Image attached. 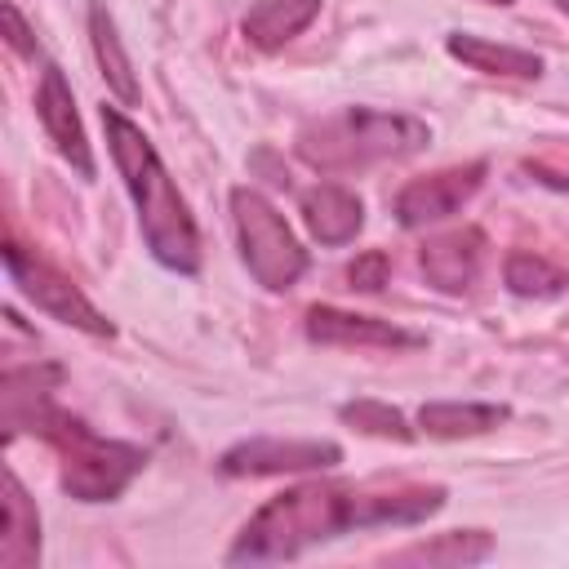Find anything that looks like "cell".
I'll list each match as a JSON object with an SVG mask.
<instances>
[{
	"mask_svg": "<svg viewBox=\"0 0 569 569\" xmlns=\"http://www.w3.org/2000/svg\"><path fill=\"white\" fill-rule=\"evenodd\" d=\"M342 462V449L333 440H276L253 436L222 449L218 471L222 476H298V471H329Z\"/></svg>",
	"mask_w": 569,
	"mask_h": 569,
	"instance_id": "obj_7",
	"label": "cell"
},
{
	"mask_svg": "<svg viewBox=\"0 0 569 569\" xmlns=\"http://www.w3.org/2000/svg\"><path fill=\"white\" fill-rule=\"evenodd\" d=\"M485 4H511V0H485Z\"/></svg>",
	"mask_w": 569,
	"mask_h": 569,
	"instance_id": "obj_24",
	"label": "cell"
},
{
	"mask_svg": "<svg viewBox=\"0 0 569 569\" xmlns=\"http://www.w3.org/2000/svg\"><path fill=\"white\" fill-rule=\"evenodd\" d=\"M89 40H93V58H98V67H102L107 89H111L120 102H138L133 62H129V53H124V44H120V31H116V22H111V13H107L102 0L89 4Z\"/></svg>",
	"mask_w": 569,
	"mask_h": 569,
	"instance_id": "obj_18",
	"label": "cell"
},
{
	"mask_svg": "<svg viewBox=\"0 0 569 569\" xmlns=\"http://www.w3.org/2000/svg\"><path fill=\"white\" fill-rule=\"evenodd\" d=\"M493 556V538L485 529H449V533H436L427 542H413L405 551H396L391 560L396 565H453V569H467V565H480Z\"/></svg>",
	"mask_w": 569,
	"mask_h": 569,
	"instance_id": "obj_19",
	"label": "cell"
},
{
	"mask_svg": "<svg viewBox=\"0 0 569 569\" xmlns=\"http://www.w3.org/2000/svg\"><path fill=\"white\" fill-rule=\"evenodd\" d=\"M62 382L58 365H27V369H4L0 378V409H4V436L31 431L36 418L53 405V391Z\"/></svg>",
	"mask_w": 569,
	"mask_h": 569,
	"instance_id": "obj_12",
	"label": "cell"
},
{
	"mask_svg": "<svg viewBox=\"0 0 569 569\" xmlns=\"http://www.w3.org/2000/svg\"><path fill=\"white\" fill-rule=\"evenodd\" d=\"M36 111H40V124L49 133V142L58 147V156L80 173V178H93V151H89V138H84V124L76 116V102H71V84L67 76L49 62L40 71V89H36Z\"/></svg>",
	"mask_w": 569,
	"mask_h": 569,
	"instance_id": "obj_10",
	"label": "cell"
},
{
	"mask_svg": "<svg viewBox=\"0 0 569 569\" xmlns=\"http://www.w3.org/2000/svg\"><path fill=\"white\" fill-rule=\"evenodd\" d=\"M480 262H485V231H476V227L431 236L418 253V267H422L427 284L440 289V293H462L480 276Z\"/></svg>",
	"mask_w": 569,
	"mask_h": 569,
	"instance_id": "obj_11",
	"label": "cell"
},
{
	"mask_svg": "<svg viewBox=\"0 0 569 569\" xmlns=\"http://www.w3.org/2000/svg\"><path fill=\"white\" fill-rule=\"evenodd\" d=\"M480 182H485V160H471V164H458V169H440V173L413 178L396 196V218H400V227H431V222L458 213L480 191Z\"/></svg>",
	"mask_w": 569,
	"mask_h": 569,
	"instance_id": "obj_8",
	"label": "cell"
},
{
	"mask_svg": "<svg viewBox=\"0 0 569 569\" xmlns=\"http://www.w3.org/2000/svg\"><path fill=\"white\" fill-rule=\"evenodd\" d=\"M307 338L320 347H378V351H413L427 347V333L378 320V316H356L342 307H311L307 311Z\"/></svg>",
	"mask_w": 569,
	"mask_h": 569,
	"instance_id": "obj_9",
	"label": "cell"
},
{
	"mask_svg": "<svg viewBox=\"0 0 569 569\" xmlns=\"http://www.w3.org/2000/svg\"><path fill=\"white\" fill-rule=\"evenodd\" d=\"M445 49L458 62H467L471 71H485V76H507V80H538L542 76V58L529 53V49H516V44H493V40L453 31L445 40Z\"/></svg>",
	"mask_w": 569,
	"mask_h": 569,
	"instance_id": "obj_16",
	"label": "cell"
},
{
	"mask_svg": "<svg viewBox=\"0 0 569 569\" xmlns=\"http://www.w3.org/2000/svg\"><path fill=\"white\" fill-rule=\"evenodd\" d=\"M302 222L320 244H347L365 227V204L338 182H320L302 196Z\"/></svg>",
	"mask_w": 569,
	"mask_h": 569,
	"instance_id": "obj_13",
	"label": "cell"
},
{
	"mask_svg": "<svg viewBox=\"0 0 569 569\" xmlns=\"http://www.w3.org/2000/svg\"><path fill=\"white\" fill-rule=\"evenodd\" d=\"M511 418L507 405H485V400H431L418 409V427L436 440H467L502 427Z\"/></svg>",
	"mask_w": 569,
	"mask_h": 569,
	"instance_id": "obj_14",
	"label": "cell"
},
{
	"mask_svg": "<svg viewBox=\"0 0 569 569\" xmlns=\"http://www.w3.org/2000/svg\"><path fill=\"white\" fill-rule=\"evenodd\" d=\"M231 222L240 236V253L244 267L253 271V280L262 289H293L298 276L307 271V249L298 244V236L289 231L284 213L258 196L253 187H236L231 191Z\"/></svg>",
	"mask_w": 569,
	"mask_h": 569,
	"instance_id": "obj_5",
	"label": "cell"
},
{
	"mask_svg": "<svg viewBox=\"0 0 569 569\" xmlns=\"http://www.w3.org/2000/svg\"><path fill=\"white\" fill-rule=\"evenodd\" d=\"M560 9H565V13H569V0H560Z\"/></svg>",
	"mask_w": 569,
	"mask_h": 569,
	"instance_id": "obj_25",
	"label": "cell"
},
{
	"mask_svg": "<svg viewBox=\"0 0 569 569\" xmlns=\"http://www.w3.org/2000/svg\"><path fill=\"white\" fill-rule=\"evenodd\" d=\"M320 13V0H258L249 13H244V40L276 53L284 49L293 36H302Z\"/></svg>",
	"mask_w": 569,
	"mask_h": 569,
	"instance_id": "obj_15",
	"label": "cell"
},
{
	"mask_svg": "<svg viewBox=\"0 0 569 569\" xmlns=\"http://www.w3.org/2000/svg\"><path fill=\"white\" fill-rule=\"evenodd\" d=\"M431 142V129L400 111H373V107H347L338 116L311 120L298 133V156L320 173H351L382 160L413 156Z\"/></svg>",
	"mask_w": 569,
	"mask_h": 569,
	"instance_id": "obj_3",
	"label": "cell"
},
{
	"mask_svg": "<svg viewBox=\"0 0 569 569\" xmlns=\"http://www.w3.org/2000/svg\"><path fill=\"white\" fill-rule=\"evenodd\" d=\"M387 271H391L387 253H382V249H369V253H360V258H356V262L347 267V280H351V289L378 293V289L387 284Z\"/></svg>",
	"mask_w": 569,
	"mask_h": 569,
	"instance_id": "obj_22",
	"label": "cell"
},
{
	"mask_svg": "<svg viewBox=\"0 0 569 569\" xmlns=\"http://www.w3.org/2000/svg\"><path fill=\"white\" fill-rule=\"evenodd\" d=\"M36 436H44L58 458H62V489L80 502H111L129 489V480L147 467V449L133 440H111L98 436L89 422H80L76 413L49 405L36 427Z\"/></svg>",
	"mask_w": 569,
	"mask_h": 569,
	"instance_id": "obj_4",
	"label": "cell"
},
{
	"mask_svg": "<svg viewBox=\"0 0 569 569\" xmlns=\"http://www.w3.org/2000/svg\"><path fill=\"white\" fill-rule=\"evenodd\" d=\"M4 271L18 284V293L36 302V311H44V316H53V320H62V325H71L80 333H93V338H111L116 333V325L80 293V284H71L53 262H44L18 236L4 240Z\"/></svg>",
	"mask_w": 569,
	"mask_h": 569,
	"instance_id": "obj_6",
	"label": "cell"
},
{
	"mask_svg": "<svg viewBox=\"0 0 569 569\" xmlns=\"http://www.w3.org/2000/svg\"><path fill=\"white\" fill-rule=\"evenodd\" d=\"M102 129H107V147H111V160L138 204V227H142V240L151 249V258L169 271H200V231H196V218L182 200V191L173 187L169 169L160 164L151 138L120 111V107H102Z\"/></svg>",
	"mask_w": 569,
	"mask_h": 569,
	"instance_id": "obj_2",
	"label": "cell"
},
{
	"mask_svg": "<svg viewBox=\"0 0 569 569\" xmlns=\"http://www.w3.org/2000/svg\"><path fill=\"white\" fill-rule=\"evenodd\" d=\"M0 13H4V31H9V44L18 49V53H36V40H31V31H27V22H22V13H18V4L13 0H4L0 4Z\"/></svg>",
	"mask_w": 569,
	"mask_h": 569,
	"instance_id": "obj_23",
	"label": "cell"
},
{
	"mask_svg": "<svg viewBox=\"0 0 569 569\" xmlns=\"http://www.w3.org/2000/svg\"><path fill=\"white\" fill-rule=\"evenodd\" d=\"M40 556V516L13 471H4V538H0V565L27 569Z\"/></svg>",
	"mask_w": 569,
	"mask_h": 569,
	"instance_id": "obj_17",
	"label": "cell"
},
{
	"mask_svg": "<svg viewBox=\"0 0 569 569\" xmlns=\"http://www.w3.org/2000/svg\"><path fill=\"white\" fill-rule=\"evenodd\" d=\"M502 280H507V289H511V293H520V298H556V293L569 284L565 267H556L551 258H542V253H529V249H516V253H507Z\"/></svg>",
	"mask_w": 569,
	"mask_h": 569,
	"instance_id": "obj_20",
	"label": "cell"
},
{
	"mask_svg": "<svg viewBox=\"0 0 569 569\" xmlns=\"http://www.w3.org/2000/svg\"><path fill=\"white\" fill-rule=\"evenodd\" d=\"M445 507L440 485H293L267 498L244 529L236 533L227 565H271L293 560L316 542H329L347 529H378V525H422Z\"/></svg>",
	"mask_w": 569,
	"mask_h": 569,
	"instance_id": "obj_1",
	"label": "cell"
},
{
	"mask_svg": "<svg viewBox=\"0 0 569 569\" xmlns=\"http://www.w3.org/2000/svg\"><path fill=\"white\" fill-rule=\"evenodd\" d=\"M338 413H342V422H351V427L365 431V436L400 440V445L413 440V427L405 422V413L391 409V405H382V400H351V405H342Z\"/></svg>",
	"mask_w": 569,
	"mask_h": 569,
	"instance_id": "obj_21",
	"label": "cell"
}]
</instances>
